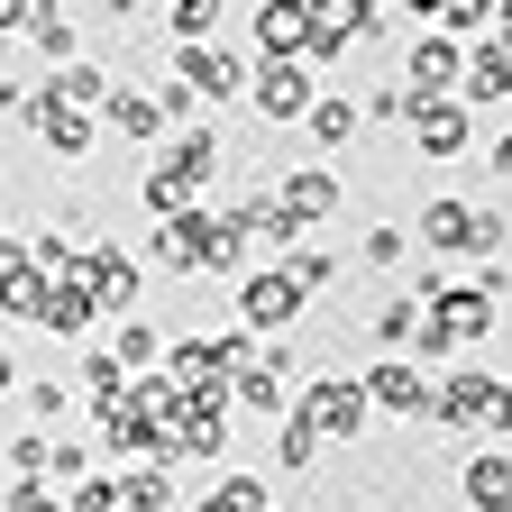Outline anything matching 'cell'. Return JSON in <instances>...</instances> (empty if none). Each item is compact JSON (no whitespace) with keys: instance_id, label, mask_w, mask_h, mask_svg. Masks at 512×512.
<instances>
[{"instance_id":"cell-1","label":"cell","mask_w":512,"mask_h":512,"mask_svg":"<svg viewBox=\"0 0 512 512\" xmlns=\"http://www.w3.org/2000/svg\"><path fill=\"white\" fill-rule=\"evenodd\" d=\"M430 421L439 430H485V448H503V421H512L503 375L494 366H448V375H430Z\"/></svg>"},{"instance_id":"cell-2","label":"cell","mask_w":512,"mask_h":512,"mask_svg":"<svg viewBox=\"0 0 512 512\" xmlns=\"http://www.w3.org/2000/svg\"><path fill=\"white\" fill-rule=\"evenodd\" d=\"M165 229H174V247H183V266H192V275H238V256H247V238L229 229V211H202V202L174 211Z\"/></svg>"},{"instance_id":"cell-3","label":"cell","mask_w":512,"mask_h":512,"mask_svg":"<svg viewBox=\"0 0 512 512\" xmlns=\"http://www.w3.org/2000/svg\"><path fill=\"white\" fill-rule=\"evenodd\" d=\"M284 412H302L320 439H357V430H366V394H357V375H302Z\"/></svg>"},{"instance_id":"cell-4","label":"cell","mask_w":512,"mask_h":512,"mask_svg":"<svg viewBox=\"0 0 512 512\" xmlns=\"http://www.w3.org/2000/svg\"><path fill=\"white\" fill-rule=\"evenodd\" d=\"M293 375H302V366H293V348H256V357H247V366L220 384V394H229L238 412H256V421H284V403H293Z\"/></svg>"},{"instance_id":"cell-5","label":"cell","mask_w":512,"mask_h":512,"mask_svg":"<svg viewBox=\"0 0 512 512\" xmlns=\"http://www.w3.org/2000/svg\"><path fill=\"white\" fill-rule=\"evenodd\" d=\"M458 110H494V101H512V37H476V46H458V92H448Z\"/></svg>"},{"instance_id":"cell-6","label":"cell","mask_w":512,"mask_h":512,"mask_svg":"<svg viewBox=\"0 0 512 512\" xmlns=\"http://www.w3.org/2000/svg\"><path fill=\"white\" fill-rule=\"evenodd\" d=\"M357 394H366V412L430 421V366H412V357H375V366L357 375Z\"/></svg>"},{"instance_id":"cell-7","label":"cell","mask_w":512,"mask_h":512,"mask_svg":"<svg viewBox=\"0 0 512 512\" xmlns=\"http://www.w3.org/2000/svg\"><path fill=\"white\" fill-rule=\"evenodd\" d=\"M302 302H311V293H302L284 266H266V275L238 284V330H247V339H275V330H293V320H302Z\"/></svg>"},{"instance_id":"cell-8","label":"cell","mask_w":512,"mask_h":512,"mask_svg":"<svg viewBox=\"0 0 512 512\" xmlns=\"http://www.w3.org/2000/svg\"><path fill=\"white\" fill-rule=\"evenodd\" d=\"M174 92L220 110V101H238V92H247V64H238L220 37H211V46H183V55H174Z\"/></svg>"},{"instance_id":"cell-9","label":"cell","mask_w":512,"mask_h":512,"mask_svg":"<svg viewBox=\"0 0 512 512\" xmlns=\"http://www.w3.org/2000/svg\"><path fill=\"white\" fill-rule=\"evenodd\" d=\"M421 302H430V320H439V330H448V339H458V348H476V339H494V320H503V302H494L485 284H430Z\"/></svg>"},{"instance_id":"cell-10","label":"cell","mask_w":512,"mask_h":512,"mask_svg":"<svg viewBox=\"0 0 512 512\" xmlns=\"http://www.w3.org/2000/svg\"><path fill=\"white\" fill-rule=\"evenodd\" d=\"M28 110V128H37V138H46V156H64V165H74V156H92V110H74V101H55L46 83L19 101Z\"/></svg>"},{"instance_id":"cell-11","label":"cell","mask_w":512,"mask_h":512,"mask_svg":"<svg viewBox=\"0 0 512 512\" xmlns=\"http://www.w3.org/2000/svg\"><path fill=\"white\" fill-rule=\"evenodd\" d=\"M74 275H83V293H92V311H119V320H128V311H138V256H128V247H110V238H101V247L83 256V266H74Z\"/></svg>"},{"instance_id":"cell-12","label":"cell","mask_w":512,"mask_h":512,"mask_svg":"<svg viewBox=\"0 0 512 512\" xmlns=\"http://www.w3.org/2000/svg\"><path fill=\"white\" fill-rule=\"evenodd\" d=\"M403 119H412V147H421V156H439V165L476 147V119H467L458 101H448V92H439V101H412Z\"/></svg>"},{"instance_id":"cell-13","label":"cell","mask_w":512,"mask_h":512,"mask_svg":"<svg viewBox=\"0 0 512 512\" xmlns=\"http://www.w3.org/2000/svg\"><path fill=\"white\" fill-rule=\"evenodd\" d=\"M439 92H458V37L421 28L412 55H403V101H439Z\"/></svg>"},{"instance_id":"cell-14","label":"cell","mask_w":512,"mask_h":512,"mask_svg":"<svg viewBox=\"0 0 512 512\" xmlns=\"http://www.w3.org/2000/svg\"><path fill=\"white\" fill-rule=\"evenodd\" d=\"M28 320H37V330H55V339H83V330H92V320H101V311H92V293H83V275H74V266H64V275H46V293H37V311H28Z\"/></svg>"},{"instance_id":"cell-15","label":"cell","mask_w":512,"mask_h":512,"mask_svg":"<svg viewBox=\"0 0 512 512\" xmlns=\"http://www.w3.org/2000/svg\"><path fill=\"white\" fill-rule=\"evenodd\" d=\"M247 101H256V119H302L311 110V74H302V64H256V74H247Z\"/></svg>"},{"instance_id":"cell-16","label":"cell","mask_w":512,"mask_h":512,"mask_svg":"<svg viewBox=\"0 0 512 512\" xmlns=\"http://www.w3.org/2000/svg\"><path fill=\"white\" fill-rule=\"evenodd\" d=\"M275 211H284L293 229L330 220V211H339V174H330V165H302V174H284V183H275Z\"/></svg>"},{"instance_id":"cell-17","label":"cell","mask_w":512,"mask_h":512,"mask_svg":"<svg viewBox=\"0 0 512 512\" xmlns=\"http://www.w3.org/2000/svg\"><path fill=\"white\" fill-rule=\"evenodd\" d=\"M101 119L119 128V138H138V147H147V138H165V110H156V92H119V83H110V92H101Z\"/></svg>"},{"instance_id":"cell-18","label":"cell","mask_w":512,"mask_h":512,"mask_svg":"<svg viewBox=\"0 0 512 512\" xmlns=\"http://www.w3.org/2000/svg\"><path fill=\"white\" fill-rule=\"evenodd\" d=\"M110 485H119V512H174V467H156V458L147 467H119Z\"/></svg>"},{"instance_id":"cell-19","label":"cell","mask_w":512,"mask_h":512,"mask_svg":"<svg viewBox=\"0 0 512 512\" xmlns=\"http://www.w3.org/2000/svg\"><path fill=\"white\" fill-rule=\"evenodd\" d=\"M467 503L476 512H512V458L503 448H476L467 458Z\"/></svg>"},{"instance_id":"cell-20","label":"cell","mask_w":512,"mask_h":512,"mask_svg":"<svg viewBox=\"0 0 512 512\" xmlns=\"http://www.w3.org/2000/svg\"><path fill=\"white\" fill-rule=\"evenodd\" d=\"M220 156H229V147H220V128H183V138L165 147V165H174V174H183L192 192H202V183L220 174Z\"/></svg>"},{"instance_id":"cell-21","label":"cell","mask_w":512,"mask_h":512,"mask_svg":"<svg viewBox=\"0 0 512 512\" xmlns=\"http://www.w3.org/2000/svg\"><path fill=\"white\" fill-rule=\"evenodd\" d=\"M302 119H311V138H320V147H348L357 128H366L348 92H311V110H302Z\"/></svg>"},{"instance_id":"cell-22","label":"cell","mask_w":512,"mask_h":512,"mask_svg":"<svg viewBox=\"0 0 512 512\" xmlns=\"http://www.w3.org/2000/svg\"><path fill=\"white\" fill-rule=\"evenodd\" d=\"M46 92H55V101H74V110H101L110 74H101V64H83V55H74V64H55V74H46Z\"/></svg>"},{"instance_id":"cell-23","label":"cell","mask_w":512,"mask_h":512,"mask_svg":"<svg viewBox=\"0 0 512 512\" xmlns=\"http://www.w3.org/2000/svg\"><path fill=\"white\" fill-rule=\"evenodd\" d=\"M192 512H275V494H266V476H220Z\"/></svg>"},{"instance_id":"cell-24","label":"cell","mask_w":512,"mask_h":512,"mask_svg":"<svg viewBox=\"0 0 512 512\" xmlns=\"http://www.w3.org/2000/svg\"><path fill=\"white\" fill-rule=\"evenodd\" d=\"M110 357H119V366H138V375H156V357H165L156 320H147V311H128V320H119V348H110Z\"/></svg>"},{"instance_id":"cell-25","label":"cell","mask_w":512,"mask_h":512,"mask_svg":"<svg viewBox=\"0 0 512 512\" xmlns=\"http://www.w3.org/2000/svg\"><path fill=\"white\" fill-rule=\"evenodd\" d=\"M138 202H147V211H165V220H174V211H192V202H202V192H192V183H183V174H174V165H147V174H138Z\"/></svg>"},{"instance_id":"cell-26","label":"cell","mask_w":512,"mask_h":512,"mask_svg":"<svg viewBox=\"0 0 512 512\" xmlns=\"http://www.w3.org/2000/svg\"><path fill=\"white\" fill-rule=\"evenodd\" d=\"M19 37H28V46L46 55V64H74V19H64V10H55V0H46V10H37V19H28Z\"/></svg>"},{"instance_id":"cell-27","label":"cell","mask_w":512,"mask_h":512,"mask_svg":"<svg viewBox=\"0 0 512 512\" xmlns=\"http://www.w3.org/2000/svg\"><path fill=\"white\" fill-rule=\"evenodd\" d=\"M165 28H174L183 46H211V28H220V0H165Z\"/></svg>"},{"instance_id":"cell-28","label":"cell","mask_w":512,"mask_h":512,"mask_svg":"<svg viewBox=\"0 0 512 512\" xmlns=\"http://www.w3.org/2000/svg\"><path fill=\"white\" fill-rule=\"evenodd\" d=\"M83 394H92V403H101V412H110V403H119V394H128V366H119V357H110V348H92V357H83Z\"/></svg>"},{"instance_id":"cell-29","label":"cell","mask_w":512,"mask_h":512,"mask_svg":"<svg viewBox=\"0 0 512 512\" xmlns=\"http://www.w3.org/2000/svg\"><path fill=\"white\" fill-rule=\"evenodd\" d=\"M275 448H284V467L302 476V467H311V458H320V448H330V439H320V430H311L302 412H284V421H275Z\"/></svg>"},{"instance_id":"cell-30","label":"cell","mask_w":512,"mask_h":512,"mask_svg":"<svg viewBox=\"0 0 512 512\" xmlns=\"http://www.w3.org/2000/svg\"><path fill=\"white\" fill-rule=\"evenodd\" d=\"M412 320H421V293H394V302H375V339H384V348H403V339H412Z\"/></svg>"},{"instance_id":"cell-31","label":"cell","mask_w":512,"mask_h":512,"mask_svg":"<svg viewBox=\"0 0 512 512\" xmlns=\"http://www.w3.org/2000/svg\"><path fill=\"white\" fill-rule=\"evenodd\" d=\"M64 512H119V485L110 476H74L64 485Z\"/></svg>"},{"instance_id":"cell-32","label":"cell","mask_w":512,"mask_h":512,"mask_svg":"<svg viewBox=\"0 0 512 512\" xmlns=\"http://www.w3.org/2000/svg\"><path fill=\"white\" fill-rule=\"evenodd\" d=\"M0 512H64V494H55L46 476H19L10 494H0Z\"/></svg>"},{"instance_id":"cell-33","label":"cell","mask_w":512,"mask_h":512,"mask_svg":"<svg viewBox=\"0 0 512 512\" xmlns=\"http://www.w3.org/2000/svg\"><path fill=\"white\" fill-rule=\"evenodd\" d=\"M10 467H19V476H46V467H55V439H46V430H19V439H10Z\"/></svg>"},{"instance_id":"cell-34","label":"cell","mask_w":512,"mask_h":512,"mask_svg":"<svg viewBox=\"0 0 512 512\" xmlns=\"http://www.w3.org/2000/svg\"><path fill=\"white\" fill-rule=\"evenodd\" d=\"M247 357H256V339H247V330H220V339H211V375H220V384H229Z\"/></svg>"},{"instance_id":"cell-35","label":"cell","mask_w":512,"mask_h":512,"mask_svg":"<svg viewBox=\"0 0 512 512\" xmlns=\"http://www.w3.org/2000/svg\"><path fill=\"white\" fill-rule=\"evenodd\" d=\"M28 412H37V421H64V412H74V384H64V375L28 384Z\"/></svg>"},{"instance_id":"cell-36","label":"cell","mask_w":512,"mask_h":512,"mask_svg":"<svg viewBox=\"0 0 512 512\" xmlns=\"http://www.w3.org/2000/svg\"><path fill=\"white\" fill-rule=\"evenodd\" d=\"M403 110H412V101H403V83H384V92H366V101H357V119H403Z\"/></svg>"},{"instance_id":"cell-37","label":"cell","mask_w":512,"mask_h":512,"mask_svg":"<svg viewBox=\"0 0 512 512\" xmlns=\"http://www.w3.org/2000/svg\"><path fill=\"white\" fill-rule=\"evenodd\" d=\"M403 256V229H366V266H394Z\"/></svg>"},{"instance_id":"cell-38","label":"cell","mask_w":512,"mask_h":512,"mask_svg":"<svg viewBox=\"0 0 512 512\" xmlns=\"http://www.w3.org/2000/svg\"><path fill=\"white\" fill-rule=\"evenodd\" d=\"M10 384H19V357H10V348H0V394H10Z\"/></svg>"},{"instance_id":"cell-39","label":"cell","mask_w":512,"mask_h":512,"mask_svg":"<svg viewBox=\"0 0 512 512\" xmlns=\"http://www.w3.org/2000/svg\"><path fill=\"white\" fill-rule=\"evenodd\" d=\"M403 10H412V19H439V0H403Z\"/></svg>"},{"instance_id":"cell-40","label":"cell","mask_w":512,"mask_h":512,"mask_svg":"<svg viewBox=\"0 0 512 512\" xmlns=\"http://www.w3.org/2000/svg\"><path fill=\"white\" fill-rule=\"evenodd\" d=\"M266 10H302V0H266Z\"/></svg>"}]
</instances>
